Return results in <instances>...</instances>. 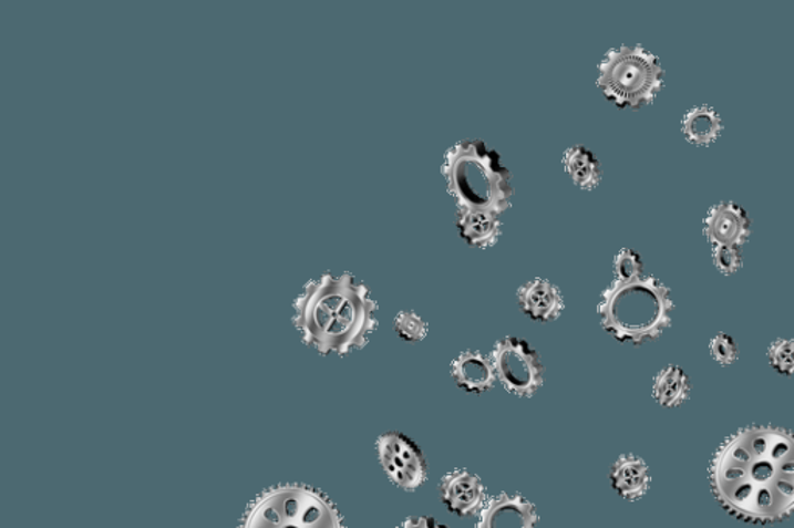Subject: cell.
<instances>
[{
  "label": "cell",
  "instance_id": "obj_23",
  "mask_svg": "<svg viewBox=\"0 0 794 528\" xmlns=\"http://www.w3.org/2000/svg\"><path fill=\"white\" fill-rule=\"evenodd\" d=\"M712 261L716 270L724 276L738 273L743 266L742 253L735 247H714Z\"/></svg>",
  "mask_w": 794,
  "mask_h": 528
},
{
  "label": "cell",
  "instance_id": "obj_1",
  "mask_svg": "<svg viewBox=\"0 0 794 528\" xmlns=\"http://www.w3.org/2000/svg\"><path fill=\"white\" fill-rule=\"evenodd\" d=\"M709 484L739 521H785L794 515V431L751 425L731 434L712 456Z\"/></svg>",
  "mask_w": 794,
  "mask_h": 528
},
{
  "label": "cell",
  "instance_id": "obj_17",
  "mask_svg": "<svg viewBox=\"0 0 794 528\" xmlns=\"http://www.w3.org/2000/svg\"><path fill=\"white\" fill-rule=\"evenodd\" d=\"M681 130L688 142L697 146H709L719 139L723 123L714 108L708 106L692 107L685 112Z\"/></svg>",
  "mask_w": 794,
  "mask_h": 528
},
{
  "label": "cell",
  "instance_id": "obj_16",
  "mask_svg": "<svg viewBox=\"0 0 794 528\" xmlns=\"http://www.w3.org/2000/svg\"><path fill=\"white\" fill-rule=\"evenodd\" d=\"M561 163L573 184L584 191H592L602 180V166L595 154L582 145L568 147Z\"/></svg>",
  "mask_w": 794,
  "mask_h": 528
},
{
  "label": "cell",
  "instance_id": "obj_8",
  "mask_svg": "<svg viewBox=\"0 0 794 528\" xmlns=\"http://www.w3.org/2000/svg\"><path fill=\"white\" fill-rule=\"evenodd\" d=\"M379 464L386 477L405 491H416L429 477V462L412 438L398 431L382 434L375 441Z\"/></svg>",
  "mask_w": 794,
  "mask_h": 528
},
{
  "label": "cell",
  "instance_id": "obj_15",
  "mask_svg": "<svg viewBox=\"0 0 794 528\" xmlns=\"http://www.w3.org/2000/svg\"><path fill=\"white\" fill-rule=\"evenodd\" d=\"M456 227L467 246L487 250L502 238V216L474 209H456Z\"/></svg>",
  "mask_w": 794,
  "mask_h": 528
},
{
  "label": "cell",
  "instance_id": "obj_13",
  "mask_svg": "<svg viewBox=\"0 0 794 528\" xmlns=\"http://www.w3.org/2000/svg\"><path fill=\"white\" fill-rule=\"evenodd\" d=\"M453 382L460 390L472 392V394H484L494 390L497 383L494 366L489 356L478 351L461 352L451 364Z\"/></svg>",
  "mask_w": 794,
  "mask_h": 528
},
{
  "label": "cell",
  "instance_id": "obj_21",
  "mask_svg": "<svg viewBox=\"0 0 794 528\" xmlns=\"http://www.w3.org/2000/svg\"><path fill=\"white\" fill-rule=\"evenodd\" d=\"M645 266H642L641 258L637 251L630 250V248H622L618 255H616L613 262L615 279L618 281H631V279L641 278Z\"/></svg>",
  "mask_w": 794,
  "mask_h": 528
},
{
  "label": "cell",
  "instance_id": "obj_20",
  "mask_svg": "<svg viewBox=\"0 0 794 528\" xmlns=\"http://www.w3.org/2000/svg\"><path fill=\"white\" fill-rule=\"evenodd\" d=\"M771 367L785 376L794 375V340L778 338L769 348Z\"/></svg>",
  "mask_w": 794,
  "mask_h": 528
},
{
  "label": "cell",
  "instance_id": "obj_14",
  "mask_svg": "<svg viewBox=\"0 0 794 528\" xmlns=\"http://www.w3.org/2000/svg\"><path fill=\"white\" fill-rule=\"evenodd\" d=\"M610 483L621 498L631 503L642 499L652 484L649 465L635 454H622L610 469Z\"/></svg>",
  "mask_w": 794,
  "mask_h": 528
},
{
  "label": "cell",
  "instance_id": "obj_2",
  "mask_svg": "<svg viewBox=\"0 0 794 528\" xmlns=\"http://www.w3.org/2000/svg\"><path fill=\"white\" fill-rule=\"evenodd\" d=\"M292 322L308 348L320 355L344 356L370 343L378 329V302L367 283L351 273H324L293 301Z\"/></svg>",
  "mask_w": 794,
  "mask_h": 528
},
{
  "label": "cell",
  "instance_id": "obj_4",
  "mask_svg": "<svg viewBox=\"0 0 794 528\" xmlns=\"http://www.w3.org/2000/svg\"><path fill=\"white\" fill-rule=\"evenodd\" d=\"M670 289L654 276L631 281L615 279L600 293V325L619 343L642 345L658 340L672 325Z\"/></svg>",
  "mask_w": 794,
  "mask_h": 528
},
{
  "label": "cell",
  "instance_id": "obj_6",
  "mask_svg": "<svg viewBox=\"0 0 794 528\" xmlns=\"http://www.w3.org/2000/svg\"><path fill=\"white\" fill-rule=\"evenodd\" d=\"M599 91L619 108L650 106L664 85L660 60L642 45H619L608 50L598 65Z\"/></svg>",
  "mask_w": 794,
  "mask_h": 528
},
{
  "label": "cell",
  "instance_id": "obj_10",
  "mask_svg": "<svg viewBox=\"0 0 794 528\" xmlns=\"http://www.w3.org/2000/svg\"><path fill=\"white\" fill-rule=\"evenodd\" d=\"M441 499L452 514L458 516L480 515L487 503L486 487L478 476L467 469H453L441 479Z\"/></svg>",
  "mask_w": 794,
  "mask_h": 528
},
{
  "label": "cell",
  "instance_id": "obj_18",
  "mask_svg": "<svg viewBox=\"0 0 794 528\" xmlns=\"http://www.w3.org/2000/svg\"><path fill=\"white\" fill-rule=\"evenodd\" d=\"M652 394L658 405L678 407L688 402L691 395V382L683 369L668 366L654 375Z\"/></svg>",
  "mask_w": 794,
  "mask_h": 528
},
{
  "label": "cell",
  "instance_id": "obj_7",
  "mask_svg": "<svg viewBox=\"0 0 794 528\" xmlns=\"http://www.w3.org/2000/svg\"><path fill=\"white\" fill-rule=\"evenodd\" d=\"M497 382L515 397L530 398L545 382V366L536 349L517 337H505L489 353Z\"/></svg>",
  "mask_w": 794,
  "mask_h": 528
},
{
  "label": "cell",
  "instance_id": "obj_24",
  "mask_svg": "<svg viewBox=\"0 0 794 528\" xmlns=\"http://www.w3.org/2000/svg\"><path fill=\"white\" fill-rule=\"evenodd\" d=\"M398 528H447L429 516H410Z\"/></svg>",
  "mask_w": 794,
  "mask_h": 528
},
{
  "label": "cell",
  "instance_id": "obj_11",
  "mask_svg": "<svg viewBox=\"0 0 794 528\" xmlns=\"http://www.w3.org/2000/svg\"><path fill=\"white\" fill-rule=\"evenodd\" d=\"M703 232L714 247L740 248L750 239L751 224L739 205L722 201L708 213Z\"/></svg>",
  "mask_w": 794,
  "mask_h": 528
},
{
  "label": "cell",
  "instance_id": "obj_12",
  "mask_svg": "<svg viewBox=\"0 0 794 528\" xmlns=\"http://www.w3.org/2000/svg\"><path fill=\"white\" fill-rule=\"evenodd\" d=\"M517 299L523 313L537 322L559 320L565 310L559 287L544 278L530 279L523 283L517 290Z\"/></svg>",
  "mask_w": 794,
  "mask_h": 528
},
{
  "label": "cell",
  "instance_id": "obj_19",
  "mask_svg": "<svg viewBox=\"0 0 794 528\" xmlns=\"http://www.w3.org/2000/svg\"><path fill=\"white\" fill-rule=\"evenodd\" d=\"M394 330L399 338L406 343H421L427 337L429 325L420 314L412 310H405V312H399L394 318Z\"/></svg>",
  "mask_w": 794,
  "mask_h": 528
},
{
  "label": "cell",
  "instance_id": "obj_22",
  "mask_svg": "<svg viewBox=\"0 0 794 528\" xmlns=\"http://www.w3.org/2000/svg\"><path fill=\"white\" fill-rule=\"evenodd\" d=\"M709 352H711L712 359L720 364V366H731L739 359V349L735 341L732 340L726 333H716L709 343Z\"/></svg>",
  "mask_w": 794,
  "mask_h": 528
},
{
  "label": "cell",
  "instance_id": "obj_5",
  "mask_svg": "<svg viewBox=\"0 0 794 528\" xmlns=\"http://www.w3.org/2000/svg\"><path fill=\"white\" fill-rule=\"evenodd\" d=\"M238 528H344L336 504L319 488L278 484L246 507Z\"/></svg>",
  "mask_w": 794,
  "mask_h": 528
},
{
  "label": "cell",
  "instance_id": "obj_3",
  "mask_svg": "<svg viewBox=\"0 0 794 528\" xmlns=\"http://www.w3.org/2000/svg\"><path fill=\"white\" fill-rule=\"evenodd\" d=\"M441 174L458 209L502 216L513 207V174L483 139H461L448 147Z\"/></svg>",
  "mask_w": 794,
  "mask_h": 528
},
{
  "label": "cell",
  "instance_id": "obj_9",
  "mask_svg": "<svg viewBox=\"0 0 794 528\" xmlns=\"http://www.w3.org/2000/svg\"><path fill=\"white\" fill-rule=\"evenodd\" d=\"M537 508L522 495L499 493L484 504L476 528H537Z\"/></svg>",
  "mask_w": 794,
  "mask_h": 528
}]
</instances>
